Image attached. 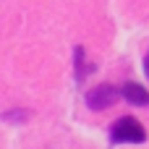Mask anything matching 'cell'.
<instances>
[{"label": "cell", "instance_id": "2", "mask_svg": "<svg viewBox=\"0 0 149 149\" xmlns=\"http://www.w3.org/2000/svg\"><path fill=\"white\" fill-rule=\"evenodd\" d=\"M118 97H120V92H118L115 86L100 84V86H94V89L86 92V105H89L92 110H107V107H113V105L118 102Z\"/></svg>", "mask_w": 149, "mask_h": 149}, {"label": "cell", "instance_id": "3", "mask_svg": "<svg viewBox=\"0 0 149 149\" xmlns=\"http://www.w3.org/2000/svg\"><path fill=\"white\" fill-rule=\"evenodd\" d=\"M118 92H120V97H123L126 102H131V105H136V107H149V92L141 86V84L126 81L123 89H118Z\"/></svg>", "mask_w": 149, "mask_h": 149}, {"label": "cell", "instance_id": "6", "mask_svg": "<svg viewBox=\"0 0 149 149\" xmlns=\"http://www.w3.org/2000/svg\"><path fill=\"white\" fill-rule=\"evenodd\" d=\"M144 73H147V79H149V52H147V58H144Z\"/></svg>", "mask_w": 149, "mask_h": 149}, {"label": "cell", "instance_id": "5", "mask_svg": "<svg viewBox=\"0 0 149 149\" xmlns=\"http://www.w3.org/2000/svg\"><path fill=\"white\" fill-rule=\"evenodd\" d=\"M31 118L29 110H8V113H0V120H8V123H26Z\"/></svg>", "mask_w": 149, "mask_h": 149}, {"label": "cell", "instance_id": "4", "mask_svg": "<svg viewBox=\"0 0 149 149\" xmlns=\"http://www.w3.org/2000/svg\"><path fill=\"white\" fill-rule=\"evenodd\" d=\"M73 71H76V81L81 84L92 71H94V63H89L86 60V52H84V47L81 45H76L73 47Z\"/></svg>", "mask_w": 149, "mask_h": 149}, {"label": "cell", "instance_id": "1", "mask_svg": "<svg viewBox=\"0 0 149 149\" xmlns=\"http://www.w3.org/2000/svg\"><path fill=\"white\" fill-rule=\"evenodd\" d=\"M144 141H147V131L131 115L118 118L110 128V144H144Z\"/></svg>", "mask_w": 149, "mask_h": 149}]
</instances>
